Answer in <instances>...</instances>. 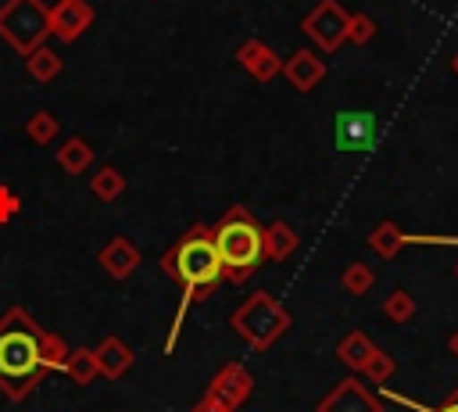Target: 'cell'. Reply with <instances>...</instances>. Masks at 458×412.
<instances>
[{"instance_id":"cell-1","label":"cell","mask_w":458,"mask_h":412,"mask_svg":"<svg viewBox=\"0 0 458 412\" xmlns=\"http://www.w3.org/2000/svg\"><path fill=\"white\" fill-rule=\"evenodd\" d=\"M68 344L61 333H50L21 305H11L0 315V394L11 401L29 398L54 369L64 365Z\"/></svg>"},{"instance_id":"cell-2","label":"cell","mask_w":458,"mask_h":412,"mask_svg":"<svg viewBox=\"0 0 458 412\" xmlns=\"http://www.w3.org/2000/svg\"><path fill=\"white\" fill-rule=\"evenodd\" d=\"M161 272L179 283V305H175V315H172V330L165 337V355H172L175 344H179L190 305L211 297L215 287L222 283V262H218V251H215V240H211V226H204V222L190 226L161 254Z\"/></svg>"},{"instance_id":"cell-3","label":"cell","mask_w":458,"mask_h":412,"mask_svg":"<svg viewBox=\"0 0 458 412\" xmlns=\"http://www.w3.org/2000/svg\"><path fill=\"white\" fill-rule=\"evenodd\" d=\"M211 240H215L225 283L240 287L265 265V226L243 204L225 208V215L211 226Z\"/></svg>"},{"instance_id":"cell-4","label":"cell","mask_w":458,"mask_h":412,"mask_svg":"<svg viewBox=\"0 0 458 412\" xmlns=\"http://www.w3.org/2000/svg\"><path fill=\"white\" fill-rule=\"evenodd\" d=\"M293 315L283 301H276L268 290H258L250 294L233 315H229V326L254 348V351H268L286 330H290Z\"/></svg>"},{"instance_id":"cell-5","label":"cell","mask_w":458,"mask_h":412,"mask_svg":"<svg viewBox=\"0 0 458 412\" xmlns=\"http://www.w3.org/2000/svg\"><path fill=\"white\" fill-rule=\"evenodd\" d=\"M0 39L14 54H32L50 39V4L43 0H4L0 4Z\"/></svg>"},{"instance_id":"cell-6","label":"cell","mask_w":458,"mask_h":412,"mask_svg":"<svg viewBox=\"0 0 458 412\" xmlns=\"http://www.w3.org/2000/svg\"><path fill=\"white\" fill-rule=\"evenodd\" d=\"M347 18H351V11H344L340 0H318V4L301 18V32L315 43V50L336 54V50L347 43Z\"/></svg>"},{"instance_id":"cell-7","label":"cell","mask_w":458,"mask_h":412,"mask_svg":"<svg viewBox=\"0 0 458 412\" xmlns=\"http://www.w3.org/2000/svg\"><path fill=\"white\" fill-rule=\"evenodd\" d=\"M250 391H254V376H250V369L243 365V362H225L215 376H211V383H208V398L211 401H218L222 408H229V412H236L247 398H250Z\"/></svg>"},{"instance_id":"cell-8","label":"cell","mask_w":458,"mask_h":412,"mask_svg":"<svg viewBox=\"0 0 458 412\" xmlns=\"http://www.w3.org/2000/svg\"><path fill=\"white\" fill-rule=\"evenodd\" d=\"M315 412H383V401L358 376H347L315 405Z\"/></svg>"},{"instance_id":"cell-9","label":"cell","mask_w":458,"mask_h":412,"mask_svg":"<svg viewBox=\"0 0 458 412\" xmlns=\"http://www.w3.org/2000/svg\"><path fill=\"white\" fill-rule=\"evenodd\" d=\"M97 11L89 0H57L50 4V36H57L61 43H75L89 25H93Z\"/></svg>"},{"instance_id":"cell-10","label":"cell","mask_w":458,"mask_h":412,"mask_svg":"<svg viewBox=\"0 0 458 412\" xmlns=\"http://www.w3.org/2000/svg\"><path fill=\"white\" fill-rule=\"evenodd\" d=\"M236 64L254 79V82H272L283 75V57L265 43V39H243L236 47Z\"/></svg>"},{"instance_id":"cell-11","label":"cell","mask_w":458,"mask_h":412,"mask_svg":"<svg viewBox=\"0 0 458 412\" xmlns=\"http://www.w3.org/2000/svg\"><path fill=\"white\" fill-rule=\"evenodd\" d=\"M326 61L315 54V50H308V47H301V50H293L286 61H283V75H286V82L297 90V93H311L322 79H326Z\"/></svg>"},{"instance_id":"cell-12","label":"cell","mask_w":458,"mask_h":412,"mask_svg":"<svg viewBox=\"0 0 458 412\" xmlns=\"http://www.w3.org/2000/svg\"><path fill=\"white\" fill-rule=\"evenodd\" d=\"M376 140V115L372 111H340L336 115V147L340 150H365Z\"/></svg>"},{"instance_id":"cell-13","label":"cell","mask_w":458,"mask_h":412,"mask_svg":"<svg viewBox=\"0 0 458 412\" xmlns=\"http://www.w3.org/2000/svg\"><path fill=\"white\" fill-rule=\"evenodd\" d=\"M100 269L111 276V279H129L136 269H140V247L129 240V236H111L100 254H97Z\"/></svg>"},{"instance_id":"cell-14","label":"cell","mask_w":458,"mask_h":412,"mask_svg":"<svg viewBox=\"0 0 458 412\" xmlns=\"http://www.w3.org/2000/svg\"><path fill=\"white\" fill-rule=\"evenodd\" d=\"M93 351H97V365H100V376L104 380H122L132 369V362H136V351L122 337H114V333L104 337Z\"/></svg>"},{"instance_id":"cell-15","label":"cell","mask_w":458,"mask_h":412,"mask_svg":"<svg viewBox=\"0 0 458 412\" xmlns=\"http://www.w3.org/2000/svg\"><path fill=\"white\" fill-rule=\"evenodd\" d=\"M372 355H376V344H372V337H369L365 330H351V333H344L340 344H336V358H340L351 373H361Z\"/></svg>"},{"instance_id":"cell-16","label":"cell","mask_w":458,"mask_h":412,"mask_svg":"<svg viewBox=\"0 0 458 412\" xmlns=\"http://www.w3.org/2000/svg\"><path fill=\"white\" fill-rule=\"evenodd\" d=\"M297 244H301V236L290 222L276 219L265 226V262H286L297 251Z\"/></svg>"},{"instance_id":"cell-17","label":"cell","mask_w":458,"mask_h":412,"mask_svg":"<svg viewBox=\"0 0 458 412\" xmlns=\"http://www.w3.org/2000/svg\"><path fill=\"white\" fill-rule=\"evenodd\" d=\"M54 158H57V168L68 176H86V168H93V147L82 136H68Z\"/></svg>"},{"instance_id":"cell-18","label":"cell","mask_w":458,"mask_h":412,"mask_svg":"<svg viewBox=\"0 0 458 412\" xmlns=\"http://www.w3.org/2000/svg\"><path fill=\"white\" fill-rule=\"evenodd\" d=\"M61 373H64L72 383H79V387L93 383V380L100 376L97 351H93V348H72V351H68V358H64V365H61Z\"/></svg>"},{"instance_id":"cell-19","label":"cell","mask_w":458,"mask_h":412,"mask_svg":"<svg viewBox=\"0 0 458 412\" xmlns=\"http://www.w3.org/2000/svg\"><path fill=\"white\" fill-rule=\"evenodd\" d=\"M61 68H64L61 54H57V50H50L47 43H43V47H36L32 54H25V72H29V79H32V82H50V79H57V75H61Z\"/></svg>"},{"instance_id":"cell-20","label":"cell","mask_w":458,"mask_h":412,"mask_svg":"<svg viewBox=\"0 0 458 412\" xmlns=\"http://www.w3.org/2000/svg\"><path fill=\"white\" fill-rule=\"evenodd\" d=\"M404 244H408V233H404L397 222H390V219H383V222L369 233V247H372L379 258H397Z\"/></svg>"},{"instance_id":"cell-21","label":"cell","mask_w":458,"mask_h":412,"mask_svg":"<svg viewBox=\"0 0 458 412\" xmlns=\"http://www.w3.org/2000/svg\"><path fill=\"white\" fill-rule=\"evenodd\" d=\"M89 193H93L97 201L111 204V201H118V197L125 193V176H122L114 165H100V168H93V176H89Z\"/></svg>"},{"instance_id":"cell-22","label":"cell","mask_w":458,"mask_h":412,"mask_svg":"<svg viewBox=\"0 0 458 412\" xmlns=\"http://www.w3.org/2000/svg\"><path fill=\"white\" fill-rule=\"evenodd\" d=\"M57 133H61V122H57V115H50V111H32L29 115V122H25V136L32 140V143H39V147H47V143H54L57 140Z\"/></svg>"},{"instance_id":"cell-23","label":"cell","mask_w":458,"mask_h":412,"mask_svg":"<svg viewBox=\"0 0 458 412\" xmlns=\"http://www.w3.org/2000/svg\"><path fill=\"white\" fill-rule=\"evenodd\" d=\"M340 287H344L347 294H354V297L369 294V290L376 287V272H372V265H365V262H351V265L344 269V276H340Z\"/></svg>"},{"instance_id":"cell-24","label":"cell","mask_w":458,"mask_h":412,"mask_svg":"<svg viewBox=\"0 0 458 412\" xmlns=\"http://www.w3.org/2000/svg\"><path fill=\"white\" fill-rule=\"evenodd\" d=\"M383 315L390 319V322H408V319H415V297L408 294V290H390L386 294V301H383Z\"/></svg>"},{"instance_id":"cell-25","label":"cell","mask_w":458,"mask_h":412,"mask_svg":"<svg viewBox=\"0 0 458 412\" xmlns=\"http://www.w3.org/2000/svg\"><path fill=\"white\" fill-rule=\"evenodd\" d=\"M372 36H376V21H372V14L358 11V14H351V18H347V43L365 47Z\"/></svg>"},{"instance_id":"cell-26","label":"cell","mask_w":458,"mask_h":412,"mask_svg":"<svg viewBox=\"0 0 458 412\" xmlns=\"http://www.w3.org/2000/svg\"><path fill=\"white\" fill-rule=\"evenodd\" d=\"M394 369H397V362H394L383 348H376V355L369 358V365L361 369V376H365V380H372V383H386V380L394 376Z\"/></svg>"},{"instance_id":"cell-27","label":"cell","mask_w":458,"mask_h":412,"mask_svg":"<svg viewBox=\"0 0 458 412\" xmlns=\"http://www.w3.org/2000/svg\"><path fill=\"white\" fill-rule=\"evenodd\" d=\"M386 398L397 401V405H404V408H411V412H458V391H451L440 405H419V401H411L404 394H394V391H386Z\"/></svg>"},{"instance_id":"cell-28","label":"cell","mask_w":458,"mask_h":412,"mask_svg":"<svg viewBox=\"0 0 458 412\" xmlns=\"http://www.w3.org/2000/svg\"><path fill=\"white\" fill-rule=\"evenodd\" d=\"M447 351H451V355H454V358H458V330H454V333H451V340H447Z\"/></svg>"},{"instance_id":"cell-29","label":"cell","mask_w":458,"mask_h":412,"mask_svg":"<svg viewBox=\"0 0 458 412\" xmlns=\"http://www.w3.org/2000/svg\"><path fill=\"white\" fill-rule=\"evenodd\" d=\"M451 72L458 75V50H454V57H451Z\"/></svg>"},{"instance_id":"cell-30","label":"cell","mask_w":458,"mask_h":412,"mask_svg":"<svg viewBox=\"0 0 458 412\" xmlns=\"http://www.w3.org/2000/svg\"><path fill=\"white\" fill-rule=\"evenodd\" d=\"M454 272H458V265H454Z\"/></svg>"}]
</instances>
